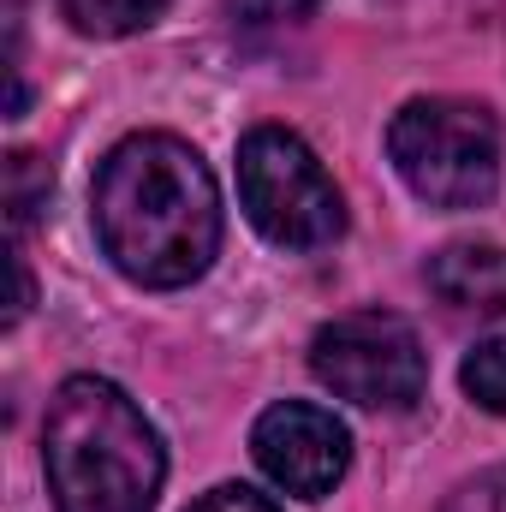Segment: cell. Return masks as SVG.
Masks as SVG:
<instances>
[{"label":"cell","mask_w":506,"mask_h":512,"mask_svg":"<svg viewBox=\"0 0 506 512\" xmlns=\"http://www.w3.org/2000/svg\"><path fill=\"white\" fill-rule=\"evenodd\" d=\"M387 155L429 209H483L501 191V126L465 96L405 102L387 126Z\"/></svg>","instance_id":"3"},{"label":"cell","mask_w":506,"mask_h":512,"mask_svg":"<svg viewBox=\"0 0 506 512\" xmlns=\"http://www.w3.org/2000/svg\"><path fill=\"white\" fill-rule=\"evenodd\" d=\"M161 6H167V0H60V18H66L78 36L114 42V36H131V30H143V24H155Z\"/></svg>","instance_id":"8"},{"label":"cell","mask_w":506,"mask_h":512,"mask_svg":"<svg viewBox=\"0 0 506 512\" xmlns=\"http://www.w3.org/2000/svg\"><path fill=\"white\" fill-rule=\"evenodd\" d=\"M251 453L274 489H286L298 501H322V495L340 489V477L352 465V429L328 405L280 399V405H268L256 417Z\"/></svg>","instance_id":"6"},{"label":"cell","mask_w":506,"mask_h":512,"mask_svg":"<svg viewBox=\"0 0 506 512\" xmlns=\"http://www.w3.org/2000/svg\"><path fill=\"white\" fill-rule=\"evenodd\" d=\"M423 280L459 316H501L506 310V251L489 239H459V245L435 251Z\"/></svg>","instance_id":"7"},{"label":"cell","mask_w":506,"mask_h":512,"mask_svg":"<svg viewBox=\"0 0 506 512\" xmlns=\"http://www.w3.org/2000/svg\"><path fill=\"white\" fill-rule=\"evenodd\" d=\"M310 6H316V0H268V12H274V18H304Z\"/></svg>","instance_id":"13"},{"label":"cell","mask_w":506,"mask_h":512,"mask_svg":"<svg viewBox=\"0 0 506 512\" xmlns=\"http://www.w3.org/2000/svg\"><path fill=\"white\" fill-rule=\"evenodd\" d=\"M96 239L137 286H191L221 251V185L173 131H137L96 167Z\"/></svg>","instance_id":"1"},{"label":"cell","mask_w":506,"mask_h":512,"mask_svg":"<svg viewBox=\"0 0 506 512\" xmlns=\"http://www.w3.org/2000/svg\"><path fill=\"white\" fill-rule=\"evenodd\" d=\"M441 512H506V465L483 471V477H471V483H459Z\"/></svg>","instance_id":"11"},{"label":"cell","mask_w":506,"mask_h":512,"mask_svg":"<svg viewBox=\"0 0 506 512\" xmlns=\"http://www.w3.org/2000/svg\"><path fill=\"white\" fill-rule=\"evenodd\" d=\"M459 382H465V393H471V405H483V411L506 417V334L483 340V346L465 358Z\"/></svg>","instance_id":"9"},{"label":"cell","mask_w":506,"mask_h":512,"mask_svg":"<svg viewBox=\"0 0 506 512\" xmlns=\"http://www.w3.org/2000/svg\"><path fill=\"white\" fill-rule=\"evenodd\" d=\"M6 197H12V227L24 233V227L36 221V209L48 203V167L18 149V155L6 161Z\"/></svg>","instance_id":"10"},{"label":"cell","mask_w":506,"mask_h":512,"mask_svg":"<svg viewBox=\"0 0 506 512\" xmlns=\"http://www.w3.org/2000/svg\"><path fill=\"white\" fill-rule=\"evenodd\" d=\"M185 512H280L268 495H256L245 483H221V489H209V495H197Z\"/></svg>","instance_id":"12"},{"label":"cell","mask_w":506,"mask_h":512,"mask_svg":"<svg viewBox=\"0 0 506 512\" xmlns=\"http://www.w3.org/2000/svg\"><path fill=\"white\" fill-rule=\"evenodd\" d=\"M42 471L60 512H155L167 453L126 387L72 376L42 417Z\"/></svg>","instance_id":"2"},{"label":"cell","mask_w":506,"mask_h":512,"mask_svg":"<svg viewBox=\"0 0 506 512\" xmlns=\"http://www.w3.org/2000/svg\"><path fill=\"white\" fill-rule=\"evenodd\" d=\"M239 203L280 251H322L346 233V197L322 155L286 126H256L239 143Z\"/></svg>","instance_id":"4"},{"label":"cell","mask_w":506,"mask_h":512,"mask_svg":"<svg viewBox=\"0 0 506 512\" xmlns=\"http://www.w3.org/2000/svg\"><path fill=\"white\" fill-rule=\"evenodd\" d=\"M310 370L334 399L364 405V411H405L429 387L423 340L393 310H352V316L322 322L310 340Z\"/></svg>","instance_id":"5"}]
</instances>
